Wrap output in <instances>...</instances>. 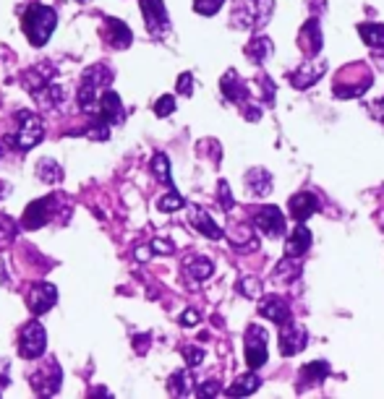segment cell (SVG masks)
Instances as JSON below:
<instances>
[{
    "mask_svg": "<svg viewBox=\"0 0 384 399\" xmlns=\"http://www.w3.org/2000/svg\"><path fill=\"white\" fill-rule=\"evenodd\" d=\"M84 81H89V84H94L97 89L105 91L107 87L113 84V71H110L107 65H92V68L84 71Z\"/></svg>",
    "mask_w": 384,
    "mask_h": 399,
    "instance_id": "cell-24",
    "label": "cell"
},
{
    "mask_svg": "<svg viewBox=\"0 0 384 399\" xmlns=\"http://www.w3.org/2000/svg\"><path fill=\"white\" fill-rule=\"evenodd\" d=\"M172 110H175V100H172L170 94L159 97L157 102H155V115H157V117H168Z\"/></svg>",
    "mask_w": 384,
    "mask_h": 399,
    "instance_id": "cell-36",
    "label": "cell"
},
{
    "mask_svg": "<svg viewBox=\"0 0 384 399\" xmlns=\"http://www.w3.org/2000/svg\"><path fill=\"white\" fill-rule=\"evenodd\" d=\"M97 115L102 117V120H107L110 126H118V123H123V117H126V113H123V102H120V97L113 89L102 91Z\"/></svg>",
    "mask_w": 384,
    "mask_h": 399,
    "instance_id": "cell-12",
    "label": "cell"
},
{
    "mask_svg": "<svg viewBox=\"0 0 384 399\" xmlns=\"http://www.w3.org/2000/svg\"><path fill=\"white\" fill-rule=\"evenodd\" d=\"M16 120H19V128H16V133L8 136V144L16 146V149H21V152L34 149L45 139V123H42V117L37 113H32V110H19Z\"/></svg>",
    "mask_w": 384,
    "mask_h": 399,
    "instance_id": "cell-2",
    "label": "cell"
},
{
    "mask_svg": "<svg viewBox=\"0 0 384 399\" xmlns=\"http://www.w3.org/2000/svg\"><path fill=\"white\" fill-rule=\"evenodd\" d=\"M246 361L251 368H262L267 363V332L256 323L246 332Z\"/></svg>",
    "mask_w": 384,
    "mask_h": 399,
    "instance_id": "cell-9",
    "label": "cell"
},
{
    "mask_svg": "<svg viewBox=\"0 0 384 399\" xmlns=\"http://www.w3.org/2000/svg\"><path fill=\"white\" fill-rule=\"evenodd\" d=\"M306 347V329L304 326H298V323H282V332H280V350H282V355H298L301 350Z\"/></svg>",
    "mask_w": 384,
    "mask_h": 399,
    "instance_id": "cell-11",
    "label": "cell"
},
{
    "mask_svg": "<svg viewBox=\"0 0 384 399\" xmlns=\"http://www.w3.org/2000/svg\"><path fill=\"white\" fill-rule=\"evenodd\" d=\"M191 225L201 232V235H207V238H212V240H220L223 238V227L214 222L201 206H191Z\"/></svg>",
    "mask_w": 384,
    "mask_h": 399,
    "instance_id": "cell-14",
    "label": "cell"
},
{
    "mask_svg": "<svg viewBox=\"0 0 384 399\" xmlns=\"http://www.w3.org/2000/svg\"><path fill=\"white\" fill-rule=\"evenodd\" d=\"M361 39L369 45L371 50H382L384 47V24H361L358 26Z\"/></svg>",
    "mask_w": 384,
    "mask_h": 399,
    "instance_id": "cell-23",
    "label": "cell"
},
{
    "mask_svg": "<svg viewBox=\"0 0 384 399\" xmlns=\"http://www.w3.org/2000/svg\"><path fill=\"white\" fill-rule=\"evenodd\" d=\"M183 204H185L183 198L175 194V191H170V194L162 196V198L157 201V209H159V212H175V209H181Z\"/></svg>",
    "mask_w": 384,
    "mask_h": 399,
    "instance_id": "cell-35",
    "label": "cell"
},
{
    "mask_svg": "<svg viewBox=\"0 0 384 399\" xmlns=\"http://www.w3.org/2000/svg\"><path fill=\"white\" fill-rule=\"evenodd\" d=\"M217 188H220V204L225 206V209H230V206H233V198H230V188H227V183L220 181Z\"/></svg>",
    "mask_w": 384,
    "mask_h": 399,
    "instance_id": "cell-41",
    "label": "cell"
},
{
    "mask_svg": "<svg viewBox=\"0 0 384 399\" xmlns=\"http://www.w3.org/2000/svg\"><path fill=\"white\" fill-rule=\"evenodd\" d=\"M324 73V65H319V63H306L301 65L295 73L291 76V84L295 87V89H308L314 81H317L319 76Z\"/></svg>",
    "mask_w": 384,
    "mask_h": 399,
    "instance_id": "cell-20",
    "label": "cell"
},
{
    "mask_svg": "<svg viewBox=\"0 0 384 399\" xmlns=\"http://www.w3.org/2000/svg\"><path fill=\"white\" fill-rule=\"evenodd\" d=\"M220 89H223V94H225L230 102L243 104L246 100H249V89H246V84L240 81V76L236 73V71H227L225 76H223V81H220Z\"/></svg>",
    "mask_w": 384,
    "mask_h": 399,
    "instance_id": "cell-13",
    "label": "cell"
},
{
    "mask_svg": "<svg viewBox=\"0 0 384 399\" xmlns=\"http://www.w3.org/2000/svg\"><path fill=\"white\" fill-rule=\"evenodd\" d=\"M371 71L366 65H348L343 68V73H337L335 78V97H343V100H350V97H361L363 91L371 87Z\"/></svg>",
    "mask_w": 384,
    "mask_h": 399,
    "instance_id": "cell-3",
    "label": "cell"
},
{
    "mask_svg": "<svg viewBox=\"0 0 384 399\" xmlns=\"http://www.w3.org/2000/svg\"><path fill=\"white\" fill-rule=\"evenodd\" d=\"M246 55H249V60H253V63H264L267 58L272 55V39L267 37L251 39L249 47H246Z\"/></svg>",
    "mask_w": 384,
    "mask_h": 399,
    "instance_id": "cell-26",
    "label": "cell"
},
{
    "mask_svg": "<svg viewBox=\"0 0 384 399\" xmlns=\"http://www.w3.org/2000/svg\"><path fill=\"white\" fill-rule=\"evenodd\" d=\"M16 238V225L11 217H5V214H0V248L3 245H8L11 240Z\"/></svg>",
    "mask_w": 384,
    "mask_h": 399,
    "instance_id": "cell-33",
    "label": "cell"
},
{
    "mask_svg": "<svg viewBox=\"0 0 384 399\" xmlns=\"http://www.w3.org/2000/svg\"><path fill=\"white\" fill-rule=\"evenodd\" d=\"M152 172H155V178L157 181H162L165 185H172V178H170V162H168V157L162 155H155V159H152Z\"/></svg>",
    "mask_w": 384,
    "mask_h": 399,
    "instance_id": "cell-30",
    "label": "cell"
},
{
    "mask_svg": "<svg viewBox=\"0 0 384 399\" xmlns=\"http://www.w3.org/2000/svg\"><path fill=\"white\" fill-rule=\"evenodd\" d=\"M298 271H301L298 258H295V256H285L278 264V269H275V280H280V282H293V280L298 277Z\"/></svg>",
    "mask_w": 384,
    "mask_h": 399,
    "instance_id": "cell-28",
    "label": "cell"
},
{
    "mask_svg": "<svg viewBox=\"0 0 384 399\" xmlns=\"http://www.w3.org/2000/svg\"><path fill=\"white\" fill-rule=\"evenodd\" d=\"M376 107H382V110H379V115L384 117V102H379V104H376Z\"/></svg>",
    "mask_w": 384,
    "mask_h": 399,
    "instance_id": "cell-44",
    "label": "cell"
},
{
    "mask_svg": "<svg viewBox=\"0 0 384 399\" xmlns=\"http://www.w3.org/2000/svg\"><path fill=\"white\" fill-rule=\"evenodd\" d=\"M105 24H107V42H110L113 47L126 50V47H128V45L133 42L131 29L123 24L120 19H105Z\"/></svg>",
    "mask_w": 384,
    "mask_h": 399,
    "instance_id": "cell-15",
    "label": "cell"
},
{
    "mask_svg": "<svg viewBox=\"0 0 384 399\" xmlns=\"http://www.w3.org/2000/svg\"><path fill=\"white\" fill-rule=\"evenodd\" d=\"M34 170H37V178L45 183H50V185L63 181V168H60L55 159H40Z\"/></svg>",
    "mask_w": 384,
    "mask_h": 399,
    "instance_id": "cell-25",
    "label": "cell"
},
{
    "mask_svg": "<svg viewBox=\"0 0 384 399\" xmlns=\"http://www.w3.org/2000/svg\"><path fill=\"white\" fill-rule=\"evenodd\" d=\"M319 209V198L314 194H298L291 198V214L295 222H306Z\"/></svg>",
    "mask_w": 384,
    "mask_h": 399,
    "instance_id": "cell-16",
    "label": "cell"
},
{
    "mask_svg": "<svg viewBox=\"0 0 384 399\" xmlns=\"http://www.w3.org/2000/svg\"><path fill=\"white\" fill-rule=\"evenodd\" d=\"M8 194H11V185L8 183H0V198H5Z\"/></svg>",
    "mask_w": 384,
    "mask_h": 399,
    "instance_id": "cell-43",
    "label": "cell"
},
{
    "mask_svg": "<svg viewBox=\"0 0 384 399\" xmlns=\"http://www.w3.org/2000/svg\"><path fill=\"white\" fill-rule=\"evenodd\" d=\"M240 293L246 297H259L262 295V284L251 280V277H246V280H240Z\"/></svg>",
    "mask_w": 384,
    "mask_h": 399,
    "instance_id": "cell-37",
    "label": "cell"
},
{
    "mask_svg": "<svg viewBox=\"0 0 384 399\" xmlns=\"http://www.w3.org/2000/svg\"><path fill=\"white\" fill-rule=\"evenodd\" d=\"M259 387H262L259 376H256V374H246V376H240L238 381L227 389V394H230V397H246V394H253V391H256Z\"/></svg>",
    "mask_w": 384,
    "mask_h": 399,
    "instance_id": "cell-27",
    "label": "cell"
},
{
    "mask_svg": "<svg viewBox=\"0 0 384 399\" xmlns=\"http://www.w3.org/2000/svg\"><path fill=\"white\" fill-rule=\"evenodd\" d=\"M0 157H3V144H0Z\"/></svg>",
    "mask_w": 384,
    "mask_h": 399,
    "instance_id": "cell-45",
    "label": "cell"
},
{
    "mask_svg": "<svg viewBox=\"0 0 384 399\" xmlns=\"http://www.w3.org/2000/svg\"><path fill=\"white\" fill-rule=\"evenodd\" d=\"M84 133H87L89 139H94V141H107V139H110V123L97 115V120H94L92 126L84 130Z\"/></svg>",
    "mask_w": 384,
    "mask_h": 399,
    "instance_id": "cell-32",
    "label": "cell"
},
{
    "mask_svg": "<svg viewBox=\"0 0 384 399\" xmlns=\"http://www.w3.org/2000/svg\"><path fill=\"white\" fill-rule=\"evenodd\" d=\"M45 347H47L45 326L34 319V321H29L27 326L21 329V334H19V352H21V358H27V361H37V358L45 355Z\"/></svg>",
    "mask_w": 384,
    "mask_h": 399,
    "instance_id": "cell-4",
    "label": "cell"
},
{
    "mask_svg": "<svg viewBox=\"0 0 384 399\" xmlns=\"http://www.w3.org/2000/svg\"><path fill=\"white\" fill-rule=\"evenodd\" d=\"M142 13H144L146 29L152 37H162L170 29V19H168V8L162 0H142Z\"/></svg>",
    "mask_w": 384,
    "mask_h": 399,
    "instance_id": "cell-5",
    "label": "cell"
},
{
    "mask_svg": "<svg viewBox=\"0 0 384 399\" xmlns=\"http://www.w3.org/2000/svg\"><path fill=\"white\" fill-rule=\"evenodd\" d=\"M262 316L275 323H288L291 321V308H288V303L282 297H269V300L262 303Z\"/></svg>",
    "mask_w": 384,
    "mask_h": 399,
    "instance_id": "cell-19",
    "label": "cell"
},
{
    "mask_svg": "<svg viewBox=\"0 0 384 399\" xmlns=\"http://www.w3.org/2000/svg\"><path fill=\"white\" fill-rule=\"evenodd\" d=\"M196 394H199V397H212V394H220V387H217V381H204V384L196 389Z\"/></svg>",
    "mask_w": 384,
    "mask_h": 399,
    "instance_id": "cell-39",
    "label": "cell"
},
{
    "mask_svg": "<svg viewBox=\"0 0 384 399\" xmlns=\"http://www.w3.org/2000/svg\"><path fill=\"white\" fill-rule=\"evenodd\" d=\"M308 248H311V232L306 230L304 225H298V227L293 230L291 238H288V243H285V253H288V256L301 258Z\"/></svg>",
    "mask_w": 384,
    "mask_h": 399,
    "instance_id": "cell-18",
    "label": "cell"
},
{
    "mask_svg": "<svg viewBox=\"0 0 384 399\" xmlns=\"http://www.w3.org/2000/svg\"><path fill=\"white\" fill-rule=\"evenodd\" d=\"M181 323H183V326H194V323H199V313H196V310H185L183 316H181Z\"/></svg>",
    "mask_w": 384,
    "mask_h": 399,
    "instance_id": "cell-42",
    "label": "cell"
},
{
    "mask_svg": "<svg viewBox=\"0 0 384 399\" xmlns=\"http://www.w3.org/2000/svg\"><path fill=\"white\" fill-rule=\"evenodd\" d=\"M58 204V196H47V198H40V201H32L27 206V212H24V217H21V227L24 230H37L42 225H47L50 222V209Z\"/></svg>",
    "mask_w": 384,
    "mask_h": 399,
    "instance_id": "cell-8",
    "label": "cell"
},
{
    "mask_svg": "<svg viewBox=\"0 0 384 399\" xmlns=\"http://www.w3.org/2000/svg\"><path fill=\"white\" fill-rule=\"evenodd\" d=\"M168 389H170V394H175V397L188 394L191 391V387H188V374L185 371H175L170 376V381H168Z\"/></svg>",
    "mask_w": 384,
    "mask_h": 399,
    "instance_id": "cell-31",
    "label": "cell"
},
{
    "mask_svg": "<svg viewBox=\"0 0 384 399\" xmlns=\"http://www.w3.org/2000/svg\"><path fill=\"white\" fill-rule=\"evenodd\" d=\"M327 374H330V363L327 361L308 363V365H304V371H301L304 381H308V384H317V381H321Z\"/></svg>",
    "mask_w": 384,
    "mask_h": 399,
    "instance_id": "cell-29",
    "label": "cell"
},
{
    "mask_svg": "<svg viewBox=\"0 0 384 399\" xmlns=\"http://www.w3.org/2000/svg\"><path fill=\"white\" fill-rule=\"evenodd\" d=\"M183 358L191 368H196V365L204 361V350L201 347H183Z\"/></svg>",
    "mask_w": 384,
    "mask_h": 399,
    "instance_id": "cell-38",
    "label": "cell"
},
{
    "mask_svg": "<svg viewBox=\"0 0 384 399\" xmlns=\"http://www.w3.org/2000/svg\"><path fill=\"white\" fill-rule=\"evenodd\" d=\"M301 47H304L306 55H317L321 50V29H319V21L317 19H311V21H306V26L301 29Z\"/></svg>",
    "mask_w": 384,
    "mask_h": 399,
    "instance_id": "cell-17",
    "label": "cell"
},
{
    "mask_svg": "<svg viewBox=\"0 0 384 399\" xmlns=\"http://www.w3.org/2000/svg\"><path fill=\"white\" fill-rule=\"evenodd\" d=\"M225 0H194V11L201 16H214V13L223 8Z\"/></svg>",
    "mask_w": 384,
    "mask_h": 399,
    "instance_id": "cell-34",
    "label": "cell"
},
{
    "mask_svg": "<svg viewBox=\"0 0 384 399\" xmlns=\"http://www.w3.org/2000/svg\"><path fill=\"white\" fill-rule=\"evenodd\" d=\"M55 26H58V13L50 5H42V3L29 5L21 16V29H24V34L34 47H42L47 39L53 37Z\"/></svg>",
    "mask_w": 384,
    "mask_h": 399,
    "instance_id": "cell-1",
    "label": "cell"
},
{
    "mask_svg": "<svg viewBox=\"0 0 384 399\" xmlns=\"http://www.w3.org/2000/svg\"><path fill=\"white\" fill-rule=\"evenodd\" d=\"M185 274L191 277V280H196V282H204L207 277H212V271H214V264L210 261V258H204V256H194V258H188L185 261Z\"/></svg>",
    "mask_w": 384,
    "mask_h": 399,
    "instance_id": "cell-21",
    "label": "cell"
},
{
    "mask_svg": "<svg viewBox=\"0 0 384 399\" xmlns=\"http://www.w3.org/2000/svg\"><path fill=\"white\" fill-rule=\"evenodd\" d=\"M58 303V287L50 282H37L32 290H29V297H27V306L34 316H42L47 310L53 308Z\"/></svg>",
    "mask_w": 384,
    "mask_h": 399,
    "instance_id": "cell-6",
    "label": "cell"
},
{
    "mask_svg": "<svg viewBox=\"0 0 384 399\" xmlns=\"http://www.w3.org/2000/svg\"><path fill=\"white\" fill-rule=\"evenodd\" d=\"M246 185H249V191L253 196H267L272 191V175L267 172V170H251L249 175H246Z\"/></svg>",
    "mask_w": 384,
    "mask_h": 399,
    "instance_id": "cell-22",
    "label": "cell"
},
{
    "mask_svg": "<svg viewBox=\"0 0 384 399\" xmlns=\"http://www.w3.org/2000/svg\"><path fill=\"white\" fill-rule=\"evenodd\" d=\"M256 227L269 235V238H280V235H285V214L280 212L278 206H262L259 212H256Z\"/></svg>",
    "mask_w": 384,
    "mask_h": 399,
    "instance_id": "cell-10",
    "label": "cell"
},
{
    "mask_svg": "<svg viewBox=\"0 0 384 399\" xmlns=\"http://www.w3.org/2000/svg\"><path fill=\"white\" fill-rule=\"evenodd\" d=\"M191 87H194V78H191V73H183V76L178 78V91H181V94H185V97H188V94H191Z\"/></svg>",
    "mask_w": 384,
    "mask_h": 399,
    "instance_id": "cell-40",
    "label": "cell"
},
{
    "mask_svg": "<svg viewBox=\"0 0 384 399\" xmlns=\"http://www.w3.org/2000/svg\"><path fill=\"white\" fill-rule=\"evenodd\" d=\"M60 378H63L60 365L55 361H47L45 363V368L37 371V376H32V387H34V391L42 394V397H53L55 391L60 389Z\"/></svg>",
    "mask_w": 384,
    "mask_h": 399,
    "instance_id": "cell-7",
    "label": "cell"
}]
</instances>
